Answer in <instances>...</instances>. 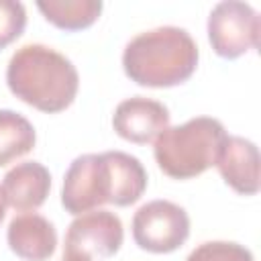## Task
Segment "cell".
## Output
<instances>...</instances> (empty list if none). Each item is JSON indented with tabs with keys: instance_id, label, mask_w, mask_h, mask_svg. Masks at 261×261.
I'll use <instances>...</instances> for the list:
<instances>
[{
	"instance_id": "obj_1",
	"label": "cell",
	"mask_w": 261,
	"mask_h": 261,
	"mask_svg": "<svg viewBox=\"0 0 261 261\" xmlns=\"http://www.w3.org/2000/svg\"><path fill=\"white\" fill-rule=\"evenodd\" d=\"M6 84L24 104L55 114L75 100L80 75L63 53L41 43H29L12 53L6 67Z\"/></svg>"
},
{
	"instance_id": "obj_2",
	"label": "cell",
	"mask_w": 261,
	"mask_h": 261,
	"mask_svg": "<svg viewBox=\"0 0 261 261\" xmlns=\"http://www.w3.org/2000/svg\"><path fill=\"white\" fill-rule=\"evenodd\" d=\"M198 45L181 27H157L133 37L122 51V69L145 88H173L198 67Z\"/></svg>"
},
{
	"instance_id": "obj_3",
	"label": "cell",
	"mask_w": 261,
	"mask_h": 261,
	"mask_svg": "<svg viewBox=\"0 0 261 261\" xmlns=\"http://www.w3.org/2000/svg\"><path fill=\"white\" fill-rule=\"evenodd\" d=\"M226 139L224 124L212 116H196L177 126H167L153 141L159 169L173 179H192L216 163Z\"/></svg>"
},
{
	"instance_id": "obj_4",
	"label": "cell",
	"mask_w": 261,
	"mask_h": 261,
	"mask_svg": "<svg viewBox=\"0 0 261 261\" xmlns=\"http://www.w3.org/2000/svg\"><path fill=\"white\" fill-rule=\"evenodd\" d=\"M112 173L104 153H86L75 157L61 186V206L65 212L80 216L112 202Z\"/></svg>"
},
{
	"instance_id": "obj_5",
	"label": "cell",
	"mask_w": 261,
	"mask_h": 261,
	"mask_svg": "<svg viewBox=\"0 0 261 261\" xmlns=\"http://www.w3.org/2000/svg\"><path fill=\"white\" fill-rule=\"evenodd\" d=\"M208 41L216 55L237 59L259 47L261 22L257 10L241 0L218 2L208 14Z\"/></svg>"
},
{
	"instance_id": "obj_6",
	"label": "cell",
	"mask_w": 261,
	"mask_h": 261,
	"mask_svg": "<svg viewBox=\"0 0 261 261\" xmlns=\"http://www.w3.org/2000/svg\"><path fill=\"white\" fill-rule=\"evenodd\" d=\"M133 239L149 253H173L190 237L188 212L169 200H151L133 216Z\"/></svg>"
},
{
	"instance_id": "obj_7",
	"label": "cell",
	"mask_w": 261,
	"mask_h": 261,
	"mask_svg": "<svg viewBox=\"0 0 261 261\" xmlns=\"http://www.w3.org/2000/svg\"><path fill=\"white\" fill-rule=\"evenodd\" d=\"M122 241V222L114 212L90 210L71 220L65 232L63 257L80 261L106 259L118 253Z\"/></svg>"
},
{
	"instance_id": "obj_8",
	"label": "cell",
	"mask_w": 261,
	"mask_h": 261,
	"mask_svg": "<svg viewBox=\"0 0 261 261\" xmlns=\"http://www.w3.org/2000/svg\"><path fill=\"white\" fill-rule=\"evenodd\" d=\"M169 126V110L165 104L145 98L133 96L122 100L112 114V128L124 141L147 145L155 141Z\"/></svg>"
},
{
	"instance_id": "obj_9",
	"label": "cell",
	"mask_w": 261,
	"mask_h": 261,
	"mask_svg": "<svg viewBox=\"0 0 261 261\" xmlns=\"http://www.w3.org/2000/svg\"><path fill=\"white\" fill-rule=\"evenodd\" d=\"M214 165L218 167L224 184L230 186L237 194L253 196L259 192V149L253 141L226 135Z\"/></svg>"
},
{
	"instance_id": "obj_10",
	"label": "cell",
	"mask_w": 261,
	"mask_h": 261,
	"mask_svg": "<svg viewBox=\"0 0 261 261\" xmlns=\"http://www.w3.org/2000/svg\"><path fill=\"white\" fill-rule=\"evenodd\" d=\"M10 251L24 261H47L57 247V230L37 212L16 214L6 230Z\"/></svg>"
},
{
	"instance_id": "obj_11",
	"label": "cell",
	"mask_w": 261,
	"mask_h": 261,
	"mask_svg": "<svg viewBox=\"0 0 261 261\" xmlns=\"http://www.w3.org/2000/svg\"><path fill=\"white\" fill-rule=\"evenodd\" d=\"M51 190V173L39 161H22L6 171L2 192L6 204L18 212L37 210L45 204Z\"/></svg>"
},
{
	"instance_id": "obj_12",
	"label": "cell",
	"mask_w": 261,
	"mask_h": 261,
	"mask_svg": "<svg viewBox=\"0 0 261 261\" xmlns=\"http://www.w3.org/2000/svg\"><path fill=\"white\" fill-rule=\"evenodd\" d=\"M112 173V202L114 206L135 204L147 190V171L143 163L124 151H106L104 153Z\"/></svg>"
},
{
	"instance_id": "obj_13",
	"label": "cell",
	"mask_w": 261,
	"mask_h": 261,
	"mask_svg": "<svg viewBox=\"0 0 261 261\" xmlns=\"http://www.w3.org/2000/svg\"><path fill=\"white\" fill-rule=\"evenodd\" d=\"M100 0H39L37 8L55 27L63 31H82L94 24L102 12Z\"/></svg>"
},
{
	"instance_id": "obj_14",
	"label": "cell",
	"mask_w": 261,
	"mask_h": 261,
	"mask_svg": "<svg viewBox=\"0 0 261 261\" xmlns=\"http://www.w3.org/2000/svg\"><path fill=\"white\" fill-rule=\"evenodd\" d=\"M37 143L35 126L20 112L0 108V167L33 151Z\"/></svg>"
},
{
	"instance_id": "obj_15",
	"label": "cell",
	"mask_w": 261,
	"mask_h": 261,
	"mask_svg": "<svg viewBox=\"0 0 261 261\" xmlns=\"http://www.w3.org/2000/svg\"><path fill=\"white\" fill-rule=\"evenodd\" d=\"M186 261H255L253 253L230 241H208L198 245Z\"/></svg>"
},
{
	"instance_id": "obj_16",
	"label": "cell",
	"mask_w": 261,
	"mask_h": 261,
	"mask_svg": "<svg viewBox=\"0 0 261 261\" xmlns=\"http://www.w3.org/2000/svg\"><path fill=\"white\" fill-rule=\"evenodd\" d=\"M27 27V10L22 2L0 0V49L14 43Z\"/></svg>"
},
{
	"instance_id": "obj_17",
	"label": "cell",
	"mask_w": 261,
	"mask_h": 261,
	"mask_svg": "<svg viewBox=\"0 0 261 261\" xmlns=\"http://www.w3.org/2000/svg\"><path fill=\"white\" fill-rule=\"evenodd\" d=\"M6 198H4V192H2V186H0V222L4 220V214H6Z\"/></svg>"
},
{
	"instance_id": "obj_18",
	"label": "cell",
	"mask_w": 261,
	"mask_h": 261,
	"mask_svg": "<svg viewBox=\"0 0 261 261\" xmlns=\"http://www.w3.org/2000/svg\"><path fill=\"white\" fill-rule=\"evenodd\" d=\"M61 261H80V259H67V257H61Z\"/></svg>"
}]
</instances>
